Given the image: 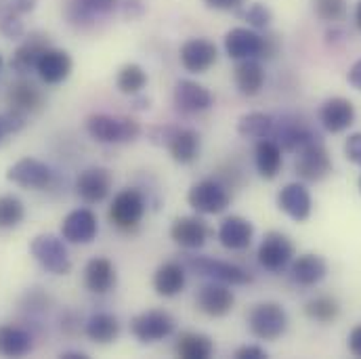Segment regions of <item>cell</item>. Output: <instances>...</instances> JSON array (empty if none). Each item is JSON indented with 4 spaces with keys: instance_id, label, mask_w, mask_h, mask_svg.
<instances>
[{
    "instance_id": "d6986e66",
    "label": "cell",
    "mask_w": 361,
    "mask_h": 359,
    "mask_svg": "<svg viewBox=\"0 0 361 359\" xmlns=\"http://www.w3.org/2000/svg\"><path fill=\"white\" fill-rule=\"evenodd\" d=\"M36 72L44 85H61L72 74V57L61 49L49 47L38 59Z\"/></svg>"
},
{
    "instance_id": "5b68a950",
    "label": "cell",
    "mask_w": 361,
    "mask_h": 359,
    "mask_svg": "<svg viewBox=\"0 0 361 359\" xmlns=\"http://www.w3.org/2000/svg\"><path fill=\"white\" fill-rule=\"evenodd\" d=\"M332 169H334V164H332L330 154L324 147L319 137H315L313 141H309L307 145H302L296 152L294 171L302 181H309V183L324 181L332 173Z\"/></svg>"
},
{
    "instance_id": "d590c367",
    "label": "cell",
    "mask_w": 361,
    "mask_h": 359,
    "mask_svg": "<svg viewBox=\"0 0 361 359\" xmlns=\"http://www.w3.org/2000/svg\"><path fill=\"white\" fill-rule=\"evenodd\" d=\"M145 85H147V74L137 63H126L118 72V76H116V87H118V90L124 92V95H130V97L133 95H139L141 90L145 89Z\"/></svg>"
},
{
    "instance_id": "83f0119b",
    "label": "cell",
    "mask_w": 361,
    "mask_h": 359,
    "mask_svg": "<svg viewBox=\"0 0 361 359\" xmlns=\"http://www.w3.org/2000/svg\"><path fill=\"white\" fill-rule=\"evenodd\" d=\"M200 147H202V141L193 128H177L171 143H169V152L177 164L195 162L200 156Z\"/></svg>"
},
{
    "instance_id": "5bb4252c",
    "label": "cell",
    "mask_w": 361,
    "mask_h": 359,
    "mask_svg": "<svg viewBox=\"0 0 361 359\" xmlns=\"http://www.w3.org/2000/svg\"><path fill=\"white\" fill-rule=\"evenodd\" d=\"M263 44L265 38L248 28H233L225 36V51L235 61L263 57Z\"/></svg>"
},
{
    "instance_id": "681fc988",
    "label": "cell",
    "mask_w": 361,
    "mask_h": 359,
    "mask_svg": "<svg viewBox=\"0 0 361 359\" xmlns=\"http://www.w3.org/2000/svg\"><path fill=\"white\" fill-rule=\"evenodd\" d=\"M347 80H349V85H351L353 89L361 90V59L351 66V70H349V74H347Z\"/></svg>"
},
{
    "instance_id": "11a10c76",
    "label": "cell",
    "mask_w": 361,
    "mask_h": 359,
    "mask_svg": "<svg viewBox=\"0 0 361 359\" xmlns=\"http://www.w3.org/2000/svg\"><path fill=\"white\" fill-rule=\"evenodd\" d=\"M0 68H2V55H0Z\"/></svg>"
},
{
    "instance_id": "52a82bcc",
    "label": "cell",
    "mask_w": 361,
    "mask_h": 359,
    "mask_svg": "<svg viewBox=\"0 0 361 359\" xmlns=\"http://www.w3.org/2000/svg\"><path fill=\"white\" fill-rule=\"evenodd\" d=\"M187 202L200 214H221L223 210H227V206L231 202V195L221 183L212 179H204L195 183L189 189Z\"/></svg>"
},
{
    "instance_id": "bcb514c9",
    "label": "cell",
    "mask_w": 361,
    "mask_h": 359,
    "mask_svg": "<svg viewBox=\"0 0 361 359\" xmlns=\"http://www.w3.org/2000/svg\"><path fill=\"white\" fill-rule=\"evenodd\" d=\"M208 8H214V11H238L244 0H204Z\"/></svg>"
},
{
    "instance_id": "7c38bea8",
    "label": "cell",
    "mask_w": 361,
    "mask_h": 359,
    "mask_svg": "<svg viewBox=\"0 0 361 359\" xmlns=\"http://www.w3.org/2000/svg\"><path fill=\"white\" fill-rule=\"evenodd\" d=\"M216 47L206 38H191L180 47V66L191 74H204L216 63Z\"/></svg>"
},
{
    "instance_id": "603a6c76",
    "label": "cell",
    "mask_w": 361,
    "mask_h": 359,
    "mask_svg": "<svg viewBox=\"0 0 361 359\" xmlns=\"http://www.w3.org/2000/svg\"><path fill=\"white\" fill-rule=\"evenodd\" d=\"M47 49H49V36L47 34H40V32L30 34L27 40L13 53L11 68L17 74H30V72H34L36 66H38V59L42 57V53Z\"/></svg>"
},
{
    "instance_id": "8992f818",
    "label": "cell",
    "mask_w": 361,
    "mask_h": 359,
    "mask_svg": "<svg viewBox=\"0 0 361 359\" xmlns=\"http://www.w3.org/2000/svg\"><path fill=\"white\" fill-rule=\"evenodd\" d=\"M130 332L141 343H158L175 332V317L169 311L149 309L133 317Z\"/></svg>"
},
{
    "instance_id": "cb8c5ba5",
    "label": "cell",
    "mask_w": 361,
    "mask_h": 359,
    "mask_svg": "<svg viewBox=\"0 0 361 359\" xmlns=\"http://www.w3.org/2000/svg\"><path fill=\"white\" fill-rule=\"evenodd\" d=\"M290 275H292V279L298 286H305V288L317 286L328 275V263L324 261V257L313 255V252H307V255H300L292 263Z\"/></svg>"
},
{
    "instance_id": "9a60e30c",
    "label": "cell",
    "mask_w": 361,
    "mask_h": 359,
    "mask_svg": "<svg viewBox=\"0 0 361 359\" xmlns=\"http://www.w3.org/2000/svg\"><path fill=\"white\" fill-rule=\"evenodd\" d=\"M271 137L281 147V152H298L302 145H307L309 141H313L317 135L309 126H305L302 122H298L296 118L283 116L281 120H275V126H273Z\"/></svg>"
},
{
    "instance_id": "3957f363",
    "label": "cell",
    "mask_w": 361,
    "mask_h": 359,
    "mask_svg": "<svg viewBox=\"0 0 361 359\" xmlns=\"http://www.w3.org/2000/svg\"><path fill=\"white\" fill-rule=\"evenodd\" d=\"M248 328L261 341H277L288 330V313L277 303H259L248 313Z\"/></svg>"
},
{
    "instance_id": "c3c4849f",
    "label": "cell",
    "mask_w": 361,
    "mask_h": 359,
    "mask_svg": "<svg viewBox=\"0 0 361 359\" xmlns=\"http://www.w3.org/2000/svg\"><path fill=\"white\" fill-rule=\"evenodd\" d=\"M36 8V0H13L11 2V13L15 15H23Z\"/></svg>"
},
{
    "instance_id": "277c9868",
    "label": "cell",
    "mask_w": 361,
    "mask_h": 359,
    "mask_svg": "<svg viewBox=\"0 0 361 359\" xmlns=\"http://www.w3.org/2000/svg\"><path fill=\"white\" fill-rule=\"evenodd\" d=\"M145 197L139 189L126 187L120 193H116L111 206H109V221L120 231H133L139 227V223L145 217Z\"/></svg>"
},
{
    "instance_id": "4fadbf2b",
    "label": "cell",
    "mask_w": 361,
    "mask_h": 359,
    "mask_svg": "<svg viewBox=\"0 0 361 359\" xmlns=\"http://www.w3.org/2000/svg\"><path fill=\"white\" fill-rule=\"evenodd\" d=\"M51 169L36 158H21L6 171V179L23 189H42L51 183Z\"/></svg>"
},
{
    "instance_id": "7bdbcfd3",
    "label": "cell",
    "mask_w": 361,
    "mask_h": 359,
    "mask_svg": "<svg viewBox=\"0 0 361 359\" xmlns=\"http://www.w3.org/2000/svg\"><path fill=\"white\" fill-rule=\"evenodd\" d=\"M345 156L353 164L361 166V133H353L345 143Z\"/></svg>"
},
{
    "instance_id": "816d5d0a",
    "label": "cell",
    "mask_w": 361,
    "mask_h": 359,
    "mask_svg": "<svg viewBox=\"0 0 361 359\" xmlns=\"http://www.w3.org/2000/svg\"><path fill=\"white\" fill-rule=\"evenodd\" d=\"M63 359H89L85 353H78V351H68V353H61Z\"/></svg>"
},
{
    "instance_id": "ba28073f",
    "label": "cell",
    "mask_w": 361,
    "mask_h": 359,
    "mask_svg": "<svg viewBox=\"0 0 361 359\" xmlns=\"http://www.w3.org/2000/svg\"><path fill=\"white\" fill-rule=\"evenodd\" d=\"M187 265L195 273L210 277L212 281L227 284V286H246L252 281V275L246 269H242L233 263H227V261L210 259V257H189Z\"/></svg>"
},
{
    "instance_id": "60d3db41",
    "label": "cell",
    "mask_w": 361,
    "mask_h": 359,
    "mask_svg": "<svg viewBox=\"0 0 361 359\" xmlns=\"http://www.w3.org/2000/svg\"><path fill=\"white\" fill-rule=\"evenodd\" d=\"M246 21L252 25V28H269V23L273 21V13L267 4L263 2H257L252 4L248 11H246Z\"/></svg>"
},
{
    "instance_id": "6da1fadb",
    "label": "cell",
    "mask_w": 361,
    "mask_h": 359,
    "mask_svg": "<svg viewBox=\"0 0 361 359\" xmlns=\"http://www.w3.org/2000/svg\"><path fill=\"white\" fill-rule=\"evenodd\" d=\"M87 133L97 143H128L141 135V126L128 116L92 114L87 118Z\"/></svg>"
},
{
    "instance_id": "74e56055",
    "label": "cell",
    "mask_w": 361,
    "mask_h": 359,
    "mask_svg": "<svg viewBox=\"0 0 361 359\" xmlns=\"http://www.w3.org/2000/svg\"><path fill=\"white\" fill-rule=\"evenodd\" d=\"M25 217V206L17 195H0V229L17 227Z\"/></svg>"
},
{
    "instance_id": "7dc6e473",
    "label": "cell",
    "mask_w": 361,
    "mask_h": 359,
    "mask_svg": "<svg viewBox=\"0 0 361 359\" xmlns=\"http://www.w3.org/2000/svg\"><path fill=\"white\" fill-rule=\"evenodd\" d=\"M349 351L355 355V358H361V324L355 326L349 334Z\"/></svg>"
},
{
    "instance_id": "d4e9b609",
    "label": "cell",
    "mask_w": 361,
    "mask_h": 359,
    "mask_svg": "<svg viewBox=\"0 0 361 359\" xmlns=\"http://www.w3.org/2000/svg\"><path fill=\"white\" fill-rule=\"evenodd\" d=\"M118 281V275H116V267L111 261L107 259H90L85 267V284L90 292L94 294H105L109 292Z\"/></svg>"
},
{
    "instance_id": "30bf717a",
    "label": "cell",
    "mask_w": 361,
    "mask_h": 359,
    "mask_svg": "<svg viewBox=\"0 0 361 359\" xmlns=\"http://www.w3.org/2000/svg\"><path fill=\"white\" fill-rule=\"evenodd\" d=\"M259 263L267 271L286 269L294 259V244L281 231H269L259 246Z\"/></svg>"
},
{
    "instance_id": "4dcf8cb0",
    "label": "cell",
    "mask_w": 361,
    "mask_h": 359,
    "mask_svg": "<svg viewBox=\"0 0 361 359\" xmlns=\"http://www.w3.org/2000/svg\"><path fill=\"white\" fill-rule=\"evenodd\" d=\"M32 336L19 326H0V355L2 358H23L32 351Z\"/></svg>"
},
{
    "instance_id": "f1b7e54d",
    "label": "cell",
    "mask_w": 361,
    "mask_h": 359,
    "mask_svg": "<svg viewBox=\"0 0 361 359\" xmlns=\"http://www.w3.org/2000/svg\"><path fill=\"white\" fill-rule=\"evenodd\" d=\"M255 164L263 179H275L283 164L281 147L273 139H259L255 147Z\"/></svg>"
},
{
    "instance_id": "d6a6232c",
    "label": "cell",
    "mask_w": 361,
    "mask_h": 359,
    "mask_svg": "<svg viewBox=\"0 0 361 359\" xmlns=\"http://www.w3.org/2000/svg\"><path fill=\"white\" fill-rule=\"evenodd\" d=\"M85 332H87L90 341H94L99 345H109L120 334V322L111 313H94V315L89 317V322L85 326Z\"/></svg>"
},
{
    "instance_id": "e575fe53",
    "label": "cell",
    "mask_w": 361,
    "mask_h": 359,
    "mask_svg": "<svg viewBox=\"0 0 361 359\" xmlns=\"http://www.w3.org/2000/svg\"><path fill=\"white\" fill-rule=\"evenodd\" d=\"M273 126H275V118L263 111H250L238 120V133L244 139H269Z\"/></svg>"
},
{
    "instance_id": "ab89813d",
    "label": "cell",
    "mask_w": 361,
    "mask_h": 359,
    "mask_svg": "<svg viewBox=\"0 0 361 359\" xmlns=\"http://www.w3.org/2000/svg\"><path fill=\"white\" fill-rule=\"evenodd\" d=\"M25 114L23 111H19V109H8V111H4V114H0V126H2V130H4V135H15V133H19V130H23L25 128Z\"/></svg>"
},
{
    "instance_id": "f35d334b",
    "label": "cell",
    "mask_w": 361,
    "mask_h": 359,
    "mask_svg": "<svg viewBox=\"0 0 361 359\" xmlns=\"http://www.w3.org/2000/svg\"><path fill=\"white\" fill-rule=\"evenodd\" d=\"M313 8L322 21H338L347 13V0H313Z\"/></svg>"
},
{
    "instance_id": "7402d4cb",
    "label": "cell",
    "mask_w": 361,
    "mask_h": 359,
    "mask_svg": "<svg viewBox=\"0 0 361 359\" xmlns=\"http://www.w3.org/2000/svg\"><path fill=\"white\" fill-rule=\"evenodd\" d=\"M212 92L193 83V80H179L175 87V105L185 114H200L212 107Z\"/></svg>"
},
{
    "instance_id": "9f6ffc18",
    "label": "cell",
    "mask_w": 361,
    "mask_h": 359,
    "mask_svg": "<svg viewBox=\"0 0 361 359\" xmlns=\"http://www.w3.org/2000/svg\"><path fill=\"white\" fill-rule=\"evenodd\" d=\"M360 191H361V179H360Z\"/></svg>"
},
{
    "instance_id": "db71d44e",
    "label": "cell",
    "mask_w": 361,
    "mask_h": 359,
    "mask_svg": "<svg viewBox=\"0 0 361 359\" xmlns=\"http://www.w3.org/2000/svg\"><path fill=\"white\" fill-rule=\"evenodd\" d=\"M2 137H4V130H2V126H0V143H2Z\"/></svg>"
},
{
    "instance_id": "836d02e7",
    "label": "cell",
    "mask_w": 361,
    "mask_h": 359,
    "mask_svg": "<svg viewBox=\"0 0 361 359\" xmlns=\"http://www.w3.org/2000/svg\"><path fill=\"white\" fill-rule=\"evenodd\" d=\"M214 353V343L210 336L200 332H185L177 341V355L183 359H208Z\"/></svg>"
},
{
    "instance_id": "484cf974",
    "label": "cell",
    "mask_w": 361,
    "mask_h": 359,
    "mask_svg": "<svg viewBox=\"0 0 361 359\" xmlns=\"http://www.w3.org/2000/svg\"><path fill=\"white\" fill-rule=\"evenodd\" d=\"M185 281H187L185 267L175 261L160 265L154 273V290H156V294H160L164 298H173V296L180 294L185 288Z\"/></svg>"
},
{
    "instance_id": "9c48e42d",
    "label": "cell",
    "mask_w": 361,
    "mask_h": 359,
    "mask_svg": "<svg viewBox=\"0 0 361 359\" xmlns=\"http://www.w3.org/2000/svg\"><path fill=\"white\" fill-rule=\"evenodd\" d=\"M195 305L208 317H225L231 313V309L235 305V294L227 284L210 281L197 290Z\"/></svg>"
},
{
    "instance_id": "2e32d148",
    "label": "cell",
    "mask_w": 361,
    "mask_h": 359,
    "mask_svg": "<svg viewBox=\"0 0 361 359\" xmlns=\"http://www.w3.org/2000/svg\"><path fill=\"white\" fill-rule=\"evenodd\" d=\"M277 206L281 212H286L292 221L302 223L311 217L313 210V200L309 189L302 183H288L286 187H281V191L277 193Z\"/></svg>"
},
{
    "instance_id": "7a4b0ae2",
    "label": "cell",
    "mask_w": 361,
    "mask_h": 359,
    "mask_svg": "<svg viewBox=\"0 0 361 359\" xmlns=\"http://www.w3.org/2000/svg\"><path fill=\"white\" fill-rule=\"evenodd\" d=\"M30 252L36 259V263L53 275H68L72 271V259L68 252V246L61 238L53 233H40L32 240Z\"/></svg>"
},
{
    "instance_id": "f6af8a7d",
    "label": "cell",
    "mask_w": 361,
    "mask_h": 359,
    "mask_svg": "<svg viewBox=\"0 0 361 359\" xmlns=\"http://www.w3.org/2000/svg\"><path fill=\"white\" fill-rule=\"evenodd\" d=\"M235 358L238 359H267V351L259 345H244L235 351Z\"/></svg>"
},
{
    "instance_id": "4316f807",
    "label": "cell",
    "mask_w": 361,
    "mask_h": 359,
    "mask_svg": "<svg viewBox=\"0 0 361 359\" xmlns=\"http://www.w3.org/2000/svg\"><path fill=\"white\" fill-rule=\"evenodd\" d=\"M233 78H235V87L242 95L246 97H257L263 87H265V68L257 61V59H244L238 63L235 72H233Z\"/></svg>"
},
{
    "instance_id": "ac0fdd59",
    "label": "cell",
    "mask_w": 361,
    "mask_h": 359,
    "mask_svg": "<svg viewBox=\"0 0 361 359\" xmlns=\"http://www.w3.org/2000/svg\"><path fill=\"white\" fill-rule=\"evenodd\" d=\"M210 229L200 217H179L171 227V238L185 250H197L206 244Z\"/></svg>"
},
{
    "instance_id": "b9f144b4",
    "label": "cell",
    "mask_w": 361,
    "mask_h": 359,
    "mask_svg": "<svg viewBox=\"0 0 361 359\" xmlns=\"http://www.w3.org/2000/svg\"><path fill=\"white\" fill-rule=\"evenodd\" d=\"M0 32L6 38H21L23 36V23L19 21V15L8 13L0 19Z\"/></svg>"
},
{
    "instance_id": "ffe728a7",
    "label": "cell",
    "mask_w": 361,
    "mask_h": 359,
    "mask_svg": "<svg viewBox=\"0 0 361 359\" xmlns=\"http://www.w3.org/2000/svg\"><path fill=\"white\" fill-rule=\"evenodd\" d=\"M76 191L87 204H99L103 202L111 191V175L107 169L92 166L78 175L76 179Z\"/></svg>"
},
{
    "instance_id": "f907efd6",
    "label": "cell",
    "mask_w": 361,
    "mask_h": 359,
    "mask_svg": "<svg viewBox=\"0 0 361 359\" xmlns=\"http://www.w3.org/2000/svg\"><path fill=\"white\" fill-rule=\"evenodd\" d=\"M133 99H135V109H149V103H152L149 97H143L139 92V95H133Z\"/></svg>"
},
{
    "instance_id": "f546056e",
    "label": "cell",
    "mask_w": 361,
    "mask_h": 359,
    "mask_svg": "<svg viewBox=\"0 0 361 359\" xmlns=\"http://www.w3.org/2000/svg\"><path fill=\"white\" fill-rule=\"evenodd\" d=\"M6 101H8V107L27 114V111H40L42 109L44 95L40 92V89L36 85H32L30 80H19V83H15L8 89Z\"/></svg>"
},
{
    "instance_id": "e0dca14e",
    "label": "cell",
    "mask_w": 361,
    "mask_h": 359,
    "mask_svg": "<svg viewBox=\"0 0 361 359\" xmlns=\"http://www.w3.org/2000/svg\"><path fill=\"white\" fill-rule=\"evenodd\" d=\"M319 122L332 135L347 130L355 122L353 101L345 99V97H332V99L324 101V105L319 107Z\"/></svg>"
},
{
    "instance_id": "8d00e7d4",
    "label": "cell",
    "mask_w": 361,
    "mask_h": 359,
    "mask_svg": "<svg viewBox=\"0 0 361 359\" xmlns=\"http://www.w3.org/2000/svg\"><path fill=\"white\" fill-rule=\"evenodd\" d=\"M305 313L319 324H332L341 315V305L332 296H317L305 305Z\"/></svg>"
},
{
    "instance_id": "f5cc1de1",
    "label": "cell",
    "mask_w": 361,
    "mask_h": 359,
    "mask_svg": "<svg viewBox=\"0 0 361 359\" xmlns=\"http://www.w3.org/2000/svg\"><path fill=\"white\" fill-rule=\"evenodd\" d=\"M355 23H357V28L361 30V0L360 4H357V8H355Z\"/></svg>"
},
{
    "instance_id": "8fae6325",
    "label": "cell",
    "mask_w": 361,
    "mask_h": 359,
    "mask_svg": "<svg viewBox=\"0 0 361 359\" xmlns=\"http://www.w3.org/2000/svg\"><path fill=\"white\" fill-rule=\"evenodd\" d=\"M99 233L97 214L89 208L72 210L61 223V236L70 244H90Z\"/></svg>"
},
{
    "instance_id": "1f68e13d",
    "label": "cell",
    "mask_w": 361,
    "mask_h": 359,
    "mask_svg": "<svg viewBox=\"0 0 361 359\" xmlns=\"http://www.w3.org/2000/svg\"><path fill=\"white\" fill-rule=\"evenodd\" d=\"M118 2L116 0H70L66 15L74 25H87L92 23L97 15H105L114 11Z\"/></svg>"
},
{
    "instance_id": "ee69618b",
    "label": "cell",
    "mask_w": 361,
    "mask_h": 359,
    "mask_svg": "<svg viewBox=\"0 0 361 359\" xmlns=\"http://www.w3.org/2000/svg\"><path fill=\"white\" fill-rule=\"evenodd\" d=\"M175 130H177V128H173V126H154V128L149 130V141H152L154 145H166V147H169V143H171Z\"/></svg>"
},
{
    "instance_id": "44dd1931",
    "label": "cell",
    "mask_w": 361,
    "mask_h": 359,
    "mask_svg": "<svg viewBox=\"0 0 361 359\" xmlns=\"http://www.w3.org/2000/svg\"><path fill=\"white\" fill-rule=\"evenodd\" d=\"M219 242L227 250H246L252 244L255 227L244 217H227L219 227Z\"/></svg>"
}]
</instances>
